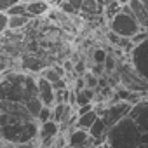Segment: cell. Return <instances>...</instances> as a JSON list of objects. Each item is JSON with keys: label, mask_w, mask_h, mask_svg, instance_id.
I'll list each match as a JSON object with an SVG mask.
<instances>
[{"label": "cell", "mask_w": 148, "mask_h": 148, "mask_svg": "<svg viewBox=\"0 0 148 148\" xmlns=\"http://www.w3.org/2000/svg\"><path fill=\"white\" fill-rule=\"evenodd\" d=\"M38 122L26 106L12 101H0V139L14 146L32 143L38 136Z\"/></svg>", "instance_id": "6da1fadb"}, {"label": "cell", "mask_w": 148, "mask_h": 148, "mask_svg": "<svg viewBox=\"0 0 148 148\" xmlns=\"http://www.w3.org/2000/svg\"><path fill=\"white\" fill-rule=\"evenodd\" d=\"M0 101L19 103L35 119L44 106L37 96V80L25 73H11L0 80Z\"/></svg>", "instance_id": "7a4b0ae2"}, {"label": "cell", "mask_w": 148, "mask_h": 148, "mask_svg": "<svg viewBox=\"0 0 148 148\" xmlns=\"http://www.w3.org/2000/svg\"><path fill=\"white\" fill-rule=\"evenodd\" d=\"M141 131L136 127V124L125 117L108 127L105 143L108 148H139L141 146Z\"/></svg>", "instance_id": "3957f363"}, {"label": "cell", "mask_w": 148, "mask_h": 148, "mask_svg": "<svg viewBox=\"0 0 148 148\" xmlns=\"http://www.w3.org/2000/svg\"><path fill=\"white\" fill-rule=\"evenodd\" d=\"M108 28L113 35L117 37H122V38H134L138 33L143 32V28L136 23V19L132 18V14L129 12V7H122V11L113 16L110 21H108Z\"/></svg>", "instance_id": "277c9868"}, {"label": "cell", "mask_w": 148, "mask_h": 148, "mask_svg": "<svg viewBox=\"0 0 148 148\" xmlns=\"http://www.w3.org/2000/svg\"><path fill=\"white\" fill-rule=\"evenodd\" d=\"M129 58H131V68L134 70V73L145 84H148V37L132 45Z\"/></svg>", "instance_id": "5b68a950"}, {"label": "cell", "mask_w": 148, "mask_h": 148, "mask_svg": "<svg viewBox=\"0 0 148 148\" xmlns=\"http://www.w3.org/2000/svg\"><path fill=\"white\" fill-rule=\"evenodd\" d=\"M131 108H132V105H131V103H127V101H119V103H115V105L108 106L103 113H99V117L105 120L106 127H112V125H113V124H117L119 120H122V119L129 117Z\"/></svg>", "instance_id": "8992f818"}, {"label": "cell", "mask_w": 148, "mask_h": 148, "mask_svg": "<svg viewBox=\"0 0 148 148\" xmlns=\"http://www.w3.org/2000/svg\"><path fill=\"white\" fill-rule=\"evenodd\" d=\"M129 119L136 124V127L141 131V134L148 132V96L145 99H139L136 105H132L129 112Z\"/></svg>", "instance_id": "52a82bcc"}, {"label": "cell", "mask_w": 148, "mask_h": 148, "mask_svg": "<svg viewBox=\"0 0 148 148\" xmlns=\"http://www.w3.org/2000/svg\"><path fill=\"white\" fill-rule=\"evenodd\" d=\"M66 146L70 148H96L94 139L84 129H71L66 134Z\"/></svg>", "instance_id": "ba28073f"}, {"label": "cell", "mask_w": 148, "mask_h": 148, "mask_svg": "<svg viewBox=\"0 0 148 148\" xmlns=\"http://www.w3.org/2000/svg\"><path fill=\"white\" fill-rule=\"evenodd\" d=\"M120 79H122V84H124V87L127 89V91H131V92H141V91H148V84H145L136 73H134V70L132 68H124L122 70V75H120Z\"/></svg>", "instance_id": "9c48e42d"}, {"label": "cell", "mask_w": 148, "mask_h": 148, "mask_svg": "<svg viewBox=\"0 0 148 148\" xmlns=\"http://www.w3.org/2000/svg\"><path fill=\"white\" fill-rule=\"evenodd\" d=\"M37 96L44 106H49V108L54 106V89L51 82H47L44 77L37 79Z\"/></svg>", "instance_id": "30bf717a"}, {"label": "cell", "mask_w": 148, "mask_h": 148, "mask_svg": "<svg viewBox=\"0 0 148 148\" xmlns=\"http://www.w3.org/2000/svg\"><path fill=\"white\" fill-rule=\"evenodd\" d=\"M58 136H59V125H58L56 122L49 120V122H44V124L38 125V136H37V138L42 141V146H44V148H45L47 145H51Z\"/></svg>", "instance_id": "8fae6325"}, {"label": "cell", "mask_w": 148, "mask_h": 148, "mask_svg": "<svg viewBox=\"0 0 148 148\" xmlns=\"http://www.w3.org/2000/svg\"><path fill=\"white\" fill-rule=\"evenodd\" d=\"M127 7H129V12L132 14V18L136 19V23L143 30L148 32V11H146V7L139 2V0H131Z\"/></svg>", "instance_id": "7c38bea8"}, {"label": "cell", "mask_w": 148, "mask_h": 148, "mask_svg": "<svg viewBox=\"0 0 148 148\" xmlns=\"http://www.w3.org/2000/svg\"><path fill=\"white\" fill-rule=\"evenodd\" d=\"M106 131H108V127H106V124H105V120L101 119V117H98L96 119V122L89 127V136L94 139V143L98 145V143H103L105 141V138H106Z\"/></svg>", "instance_id": "4fadbf2b"}, {"label": "cell", "mask_w": 148, "mask_h": 148, "mask_svg": "<svg viewBox=\"0 0 148 148\" xmlns=\"http://www.w3.org/2000/svg\"><path fill=\"white\" fill-rule=\"evenodd\" d=\"M98 117H99L98 110H91V112H87V113H84V115H79V117L75 119V127H77V129L89 131V127L96 122Z\"/></svg>", "instance_id": "5bb4252c"}, {"label": "cell", "mask_w": 148, "mask_h": 148, "mask_svg": "<svg viewBox=\"0 0 148 148\" xmlns=\"http://www.w3.org/2000/svg\"><path fill=\"white\" fill-rule=\"evenodd\" d=\"M49 9H51V4L44 2V0H37V2H30V4H26V14H28L30 18L44 16Z\"/></svg>", "instance_id": "9a60e30c"}, {"label": "cell", "mask_w": 148, "mask_h": 148, "mask_svg": "<svg viewBox=\"0 0 148 148\" xmlns=\"http://www.w3.org/2000/svg\"><path fill=\"white\" fill-rule=\"evenodd\" d=\"M92 99H94V91H92V89L84 87L82 91L75 92V105H79V106L91 105V103H92Z\"/></svg>", "instance_id": "2e32d148"}, {"label": "cell", "mask_w": 148, "mask_h": 148, "mask_svg": "<svg viewBox=\"0 0 148 148\" xmlns=\"http://www.w3.org/2000/svg\"><path fill=\"white\" fill-rule=\"evenodd\" d=\"M30 16H9L7 19V30H21L30 23Z\"/></svg>", "instance_id": "e0dca14e"}, {"label": "cell", "mask_w": 148, "mask_h": 148, "mask_svg": "<svg viewBox=\"0 0 148 148\" xmlns=\"http://www.w3.org/2000/svg\"><path fill=\"white\" fill-rule=\"evenodd\" d=\"M120 11H122V7L117 4V0H108V4H106L105 9H103V12H105V16H106L108 21H110L113 16H117Z\"/></svg>", "instance_id": "ac0fdd59"}, {"label": "cell", "mask_w": 148, "mask_h": 148, "mask_svg": "<svg viewBox=\"0 0 148 148\" xmlns=\"http://www.w3.org/2000/svg\"><path fill=\"white\" fill-rule=\"evenodd\" d=\"M82 11L87 14H99V12H103V7L96 4V0H84Z\"/></svg>", "instance_id": "d6986e66"}, {"label": "cell", "mask_w": 148, "mask_h": 148, "mask_svg": "<svg viewBox=\"0 0 148 148\" xmlns=\"http://www.w3.org/2000/svg\"><path fill=\"white\" fill-rule=\"evenodd\" d=\"M5 14H7V16H28V14H26V4L18 2L16 5H12L11 9H7Z\"/></svg>", "instance_id": "ffe728a7"}, {"label": "cell", "mask_w": 148, "mask_h": 148, "mask_svg": "<svg viewBox=\"0 0 148 148\" xmlns=\"http://www.w3.org/2000/svg\"><path fill=\"white\" fill-rule=\"evenodd\" d=\"M51 119H52V108L42 106V110H40L38 115H37V122H38V124H44V122H49Z\"/></svg>", "instance_id": "44dd1931"}, {"label": "cell", "mask_w": 148, "mask_h": 148, "mask_svg": "<svg viewBox=\"0 0 148 148\" xmlns=\"http://www.w3.org/2000/svg\"><path fill=\"white\" fill-rule=\"evenodd\" d=\"M84 79V82H86V87L87 89H96V87H99V80H98V77L96 75H92V73H86V75L82 77Z\"/></svg>", "instance_id": "7402d4cb"}, {"label": "cell", "mask_w": 148, "mask_h": 148, "mask_svg": "<svg viewBox=\"0 0 148 148\" xmlns=\"http://www.w3.org/2000/svg\"><path fill=\"white\" fill-rule=\"evenodd\" d=\"M40 77H44V79H45L47 82H51V84H54V82H58V80L61 79L54 68H47V70H44V73H42Z\"/></svg>", "instance_id": "603a6c76"}, {"label": "cell", "mask_w": 148, "mask_h": 148, "mask_svg": "<svg viewBox=\"0 0 148 148\" xmlns=\"http://www.w3.org/2000/svg\"><path fill=\"white\" fill-rule=\"evenodd\" d=\"M106 51L105 49H94V52H92V61H94V64H105V59H106Z\"/></svg>", "instance_id": "cb8c5ba5"}, {"label": "cell", "mask_w": 148, "mask_h": 148, "mask_svg": "<svg viewBox=\"0 0 148 148\" xmlns=\"http://www.w3.org/2000/svg\"><path fill=\"white\" fill-rule=\"evenodd\" d=\"M18 2H21V0H0V12H5L7 9H11Z\"/></svg>", "instance_id": "d4e9b609"}, {"label": "cell", "mask_w": 148, "mask_h": 148, "mask_svg": "<svg viewBox=\"0 0 148 148\" xmlns=\"http://www.w3.org/2000/svg\"><path fill=\"white\" fill-rule=\"evenodd\" d=\"M66 4L73 9V12H77L82 9V4H84V0H66Z\"/></svg>", "instance_id": "484cf974"}, {"label": "cell", "mask_w": 148, "mask_h": 148, "mask_svg": "<svg viewBox=\"0 0 148 148\" xmlns=\"http://www.w3.org/2000/svg\"><path fill=\"white\" fill-rule=\"evenodd\" d=\"M7 19H9V16L5 12H0V35L7 30Z\"/></svg>", "instance_id": "4316f807"}, {"label": "cell", "mask_w": 148, "mask_h": 148, "mask_svg": "<svg viewBox=\"0 0 148 148\" xmlns=\"http://www.w3.org/2000/svg\"><path fill=\"white\" fill-rule=\"evenodd\" d=\"M115 70V59L112 58V56H106V59H105V71H113Z\"/></svg>", "instance_id": "83f0119b"}, {"label": "cell", "mask_w": 148, "mask_h": 148, "mask_svg": "<svg viewBox=\"0 0 148 148\" xmlns=\"http://www.w3.org/2000/svg\"><path fill=\"white\" fill-rule=\"evenodd\" d=\"M73 70H75V73H77V75L84 77V75H86V64H84V61H79L75 66H73Z\"/></svg>", "instance_id": "f1b7e54d"}, {"label": "cell", "mask_w": 148, "mask_h": 148, "mask_svg": "<svg viewBox=\"0 0 148 148\" xmlns=\"http://www.w3.org/2000/svg\"><path fill=\"white\" fill-rule=\"evenodd\" d=\"M91 110H94L92 103H91V105H84V106H80V108L77 110V117H79V115H84V113H87V112H91Z\"/></svg>", "instance_id": "f546056e"}, {"label": "cell", "mask_w": 148, "mask_h": 148, "mask_svg": "<svg viewBox=\"0 0 148 148\" xmlns=\"http://www.w3.org/2000/svg\"><path fill=\"white\" fill-rule=\"evenodd\" d=\"M16 148H37V145H35V141H32V143H25V145H18Z\"/></svg>", "instance_id": "4dcf8cb0"}, {"label": "cell", "mask_w": 148, "mask_h": 148, "mask_svg": "<svg viewBox=\"0 0 148 148\" xmlns=\"http://www.w3.org/2000/svg\"><path fill=\"white\" fill-rule=\"evenodd\" d=\"M0 148H16V146L11 145V143H7V141H2V139H0Z\"/></svg>", "instance_id": "1f68e13d"}, {"label": "cell", "mask_w": 148, "mask_h": 148, "mask_svg": "<svg viewBox=\"0 0 148 148\" xmlns=\"http://www.w3.org/2000/svg\"><path fill=\"white\" fill-rule=\"evenodd\" d=\"M129 2H131V0H117V4H119L120 7H125V5H129Z\"/></svg>", "instance_id": "d6a6232c"}, {"label": "cell", "mask_w": 148, "mask_h": 148, "mask_svg": "<svg viewBox=\"0 0 148 148\" xmlns=\"http://www.w3.org/2000/svg\"><path fill=\"white\" fill-rule=\"evenodd\" d=\"M96 4H98V5H101V7H105V5L108 4V0H96Z\"/></svg>", "instance_id": "836d02e7"}, {"label": "cell", "mask_w": 148, "mask_h": 148, "mask_svg": "<svg viewBox=\"0 0 148 148\" xmlns=\"http://www.w3.org/2000/svg\"><path fill=\"white\" fill-rule=\"evenodd\" d=\"M139 2H141V4L146 7V11H148V0H139Z\"/></svg>", "instance_id": "e575fe53"}, {"label": "cell", "mask_w": 148, "mask_h": 148, "mask_svg": "<svg viewBox=\"0 0 148 148\" xmlns=\"http://www.w3.org/2000/svg\"><path fill=\"white\" fill-rule=\"evenodd\" d=\"M23 4H30V2H37V0H21Z\"/></svg>", "instance_id": "d590c367"}, {"label": "cell", "mask_w": 148, "mask_h": 148, "mask_svg": "<svg viewBox=\"0 0 148 148\" xmlns=\"http://www.w3.org/2000/svg\"><path fill=\"white\" fill-rule=\"evenodd\" d=\"M139 148H148V143H143V145H141Z\"/></svg>", "instance_id": "8d00e7d4"}, {"label": "cell", "mask_w": 148, "mask_h": 148, "mask_svg": "<svg viewBox=\"0 0 148 148\" xmlns=\"http://www.w3.org/2000/svg\"><path fill=\"white\" fill-rule=\"evenodd\" d=\"M44 2H47V4H51V2H56V0H44Z\"/></svg>", "instance_id": "74e56055"}, {"label": "cell", "mask_w": 148, "mask_h": 148, "mask_svg": "<svg viewBox=\"0 0 148 148\" xmlns=\"http://www.w3.org/2000/svg\"><path fill=\"white\" fill-rule=\"evenodd\" d=\"M64 148H70V146H64Z\"/></svg>", "instance_id": "f35d334b"}]
</instances>
